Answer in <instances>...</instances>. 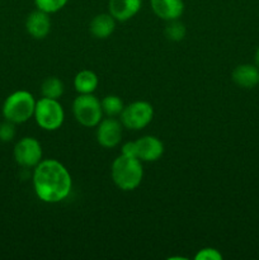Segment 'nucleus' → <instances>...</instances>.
<instances>
[{"label": "nucleus", "mask_w": 259, "mask_h": 260, "mask_svg": "<svg viewBox=\"0 0 259 260\" xmlns=\"http://www.w3.org/2000/svg\"><path fill=\"white\" fill-rule=\"evenodd\" d=\"M33 188L42 202L58 203L65 200L73 188V179L65 165L55 159L42 160L35 167Z\"/></svg>", "instance_id": "obj_1"}, {"label": "nucleus", "mask_w": 259, "mask_h": 260, "mask_svg": "<svg viewBox=\"0 0 259 260\" xmlns=\"http://www.w3.org/2000/svg\"><path fill=\"white\" fill-rule=\"evenodd\" d=\"M111 175L114 184L124 192L134 190L141 184L144 168L139 157L121 154L112 162Z\"/></svg>", "instance_id": "obj_2"}, {"label": "nucleus", "mask_w": 259, "mask_h": 260, "mask_svg": "<svg viewBox=\"0 0 259 260\" xmlns=\"http://www.w3.org/2000/svg\"><path fill=\"white\" fill-rule=\"evenodd\" d=\"M36 99L29 91L17 90L5 98L2 107L4 119L15 124L24 123L35 114Z\"/></svg>", "instance_id": "obj_3"}, {"label": "nucleus", "mask_w": 259, "mask_h": 260, "mask_svg": "<svg viewBox=\"0 0 259 260\" xmlns=\"http://www.w3.org/2000/svg\"><path fill=\"white\" fill-rule=\"evenodd\" d=\"M36 122L41 128L46 131H56L60 128L65 119V112L58 99L42 98L36 102L35 108Z\"/></svg>", "instance_id": "obj_4"}, {"label": "nucleus", "mask_w": 259, "mask_h": 260, "mask_svg": "<svg viewBox=\"0 0 259 260\" xmlns=\"http://www.w3.org/2000/svg\"><path fill=\"white\" fill-rule=\"evenodd\" d=\"M73 113L76 121L84 127H95L103 119L102 103L93 94H80L73 103Z\"/></svg>", "instance_id": "obj_5"}, {"label": "nucleus", "mask_w": 259, "mask_h": 260, "mask_svg": "<svg viewBox=\"0 0 259 260\" xmlns=\"http://www.w3.org/2000/svg\"><path fill=\"white\" fill-rule=\"evenodd\" d=\"M154 118V108L149 102L137 101L124 106L119 114V121L126 128L139 131L145 128Z\"/></svg>", "instance_id": "obj_6"}, {"label": "nucleus", "mask_w": 259, "mask_h": 260, "mask_svg": "<svg viewBox=\"0 0 259 260\" xmlns=\"http://www.w3.org/2000/svg\"><path fill=\"white\" fill-rule=\"evenodd\" d=\"M13 156L15 162L20 167L35 168L42 161V146L35 137H23L15 144Z\"/></svg>", "instance_id": "obj_7"}, {"label": "nucleus", "mask_w": 259, "mask_h": 260, "mask_svg": "<svg viewBox=\"0 0 259 260\" xmlns=\"http://www.w3.org/2000/svg\"><path fill=\"white\" fill-rule=\"evenodd\" d=\"M96 128V141L99 145L106 149L116 147L122 140V127L123 124L121 121L116 119L114 117H108L102 119L98 123Z\"/></svg>", "instance_id": "obj_8"}, {"label": "nucleus", "mask_w": 259, "mask_h": 260, "mask_svg": "<svg viewBox=\"0 0 259 260\" xmlns=\"http://www.w3.org/2000/svg\"><path fill=\"white\" fill-rule=\"evenodd\" d=\"M136 144V156L141 161L152 162L159 160L164 154V145L160 141V139L155 136H142Z\"/></svg>", "instance_id": "obj_9"}, {"label": "nucleus", "mask_w": 259, "mask_h": 260, "mask_svg": "<svg viewBox=\"0 0 259 260\" xmlns=\"http://www.w3.org/2000/svg\"><path fill=\"white\" fill-rule=\"evenodd\" d=\"M25 29L30 37L43 40L51 30L50 14L40 9L32 12L25 20Z\"/></svg>", "instance_id": "obj_10"}, {"label": "nucleus", "mask_w": 259, "mask_h": 260, "mask_svg": "<svg viewBox=\"0 0 259 260\" xmlns=\"http://www.w3.org/2000/svg\"><path fill=\"white\" fill-rule=\"evenodd\" d=\"M150 5L154 14L167 22L179 19L184 12L183 0H150Z\"/></svg>", "instance_id": "obj_11"}, {"label": "nucleus", "mask_w": 259, "mask_h": 260, "mask_svg": "<svg viewBox=\"0 0 259 260\" xmlns=\"http://www.w3.org/2000/svg\"><path fill=\"white\" fill-rule=\"evenodd\" d=\"M142 7V0H109V14L117 22H126L134 18Z\"/></svg>", "instance_id": "obj_12"}, {"label": "nucleus", "mask_w": 259, "mask_h": 260, "mask_svg": "<svg viewBox=\"0 0 259 260\" xmlns=\"http://www.w3.org/2000/svg\"><path fill=\"white\" fill-rule=\"evenodd\" d=\"M231 78H233L234 83L240 88L251 89L258 85L259 69L251 63H241L234 69Z\"/></svg>", "instance_id": "obj_13"}, {"label": "nucleus", "mask_w": 259, "mask_h": 260, "mask_svg": "<svg viewBox=\"0 0 259 260\" xmlns=\"http://www.w3.org/2000/svg\"><path fill=\"white\" fill-rule=\"evenodd\" d=\"M116 22L117 20L109 13H102L91 19L89 29L95 38L106 40L116 29Z\"/></svg>", "instance_id": "obj_14"}, {"label": "nucleus", "mask_w": 259, "mask_h": 260, "mask_svg": "<svg viewBox=\"0 0 259 260\" xmlns=\"http://www.w3.org/2000/svg\"><path fill=\"white\" fill-rule=\"evenodd\" d=\"M99 79L91 70L79 71L74 79V88L79 94H93L96 90Z\"/></svg>", "instance_id": "obj_15"}, {"label": "nucleus", "mask_w": 259, "mask_h": 260, "mask_svg": "<svg viewBox=\"0 0 259 260\" xmlns=\"http://www.w3.org/2000/svg\"><path fill=\"white\" fill-rule=\"evenodd\" d=\"M63 90H65L63 83L58 78H55V76L45 79L42 85H41V93L45 98L58 99L63 94Z\"/></svg>", "instance_id": "obj_16"}, {"label": "nucleus", "mask_w": 259, "mask_h": 260, "mask_svg": "<svg viewBox=\"0 0 259 260\" xmlns=\"http://www.w3.org/2000/svg\"><path fill=\"white\" fill-rule=\"evenodd\" d=\"M102 108H103V113L107 114L108 117H116L121 114L123 111L124 104L122 99L117 95H107L101 101Z\"/></svg>", "instance_id": "obj_17"}, {"label": "nucleus", "mask_w": 259, "mask_h": 260, "mask_svg": "<svg viewBox=\"0 0 259 260\" xmlns=\"http://www.w3.org/2000/svg\"><path fill=\"white\" fill-rule=\"evenodd\" d=\"M165 36L169 38L170 41H182L185 37V27L183 23H180L179 20H170L169 24L165 28Z\"/></svg>", "instance_id": "obj_18"}, {"label": "nucleus", "mask_w": 259, "mask_h": 260, "mask_svg": "<svg viewBox=\"0 0 259 260\" xmlns=\"http://www.w3.org/2000/svg\"><path fill=\"white\" fill-rule=\"evenodd\" d=\"M33 2H35L37 9L48 13V14H52V13L62 9L68 4L69 0H33Z\"/></svg>", "instance_id": "obj_19"}, {"label": "nucleus", "mask_w": 259, "mask_h": 260, "mask_svg": "<svg viewBox=\"0 0 259 260\" xmlns=\"http://www.w3.org/2000/svg\"><path fill=\"white\" fill-rule=\"evenodd\" d=\"M15 123L5 119L3 123H0V141L9 142L15 136Z\"/></svg>", "instance_id": "obj_20"}, {"label": "nucleus", "mask_w": 259, "mask_h": 260, "mask_svg": "<svg viewBox=\"0 0 259 260\" xmlns=\"http://www.w3.org/2000/svg\"><path fill=\"white\" fill-rule=\"evenodd\" d=\"M196 260H222V254L213 248L201 249L195 256Z\"/></svg>", "instance_id": "obj_21"}, {"label": "nucleus", "mask_w": 259, "mask_h": 260, "mask_svg": "<svg viewBox=\"0 0 259 260\" xmlns=\"http://www.w3.org/2000/svg\"><path fill=\"white\" fill-rule=\"evenodd\" d=\"M255 62H256V66L259 68V47L256 48V52H255Z\"/></svg>", "instance_id": "obj_22"}, {"label": "nucleus", "mask_w": 259, "mask_h": 260, "mask_svg": "<svg viewBox=\"0 0 259 260\" xmlns=\"http://www.w3.org/2000/svg\"><path fill=\"white\" fill-rule=\"evenodd\" d=\"M258 85H259V79H258Z\"/></svg>", "instance_id": "obj_23"}]
</instances>
